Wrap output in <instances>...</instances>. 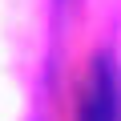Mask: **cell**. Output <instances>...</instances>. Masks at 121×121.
Returning a JSON list of instances; mask_svg holds the SVG:
<instances>
[{
  "label": "cell",
  "instance_id": "obj_1",
  "mask_svg": "<svg viewBox=\"0 0 121 121\" xmlns=\"http://www.w3.org/2000/svg\"><path fill=\"white\" fill-rule=\"evenodd\" d=\"M81 121H117V85H113L109 60H97V81H93V93L85 101Z\"/></svg>",
  "mask_w": 121,
  "mask_h": 121
}]
</instances>
